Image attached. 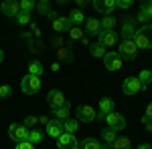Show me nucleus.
<instances>
[{
    "instance_id": "nucleus-1",
    "label": "nucleus",
    "mask_w": 152,
    "mask_h": 149,
    "mask_svg": "<svg viewBox=\"0 0 152 149\" xmlns=\"http://www.w3.org/2000/svg\"><path fill=\"white\" fill-rule=\"evenodd\" d=\"M134 42L138 46V50H148L152 48V24H144L140 26L138 30H136V35H134Z\"/></svg>"
},
{
    "instance_id": "nucleus-2",
    "label": "nucleus",
    "mask_w": 152,
    "mask_h": 149,
    "mask_svg": "<svg viewBox=\"0 0 152 149\" xmlns=\"http://www.w3.org/2000/svg\"><path fill=\"white\" fill-rule=\"evenodd\" d=\"M20 89H23L24 95H35V93L41 89V77H33V75H26V77L20 81Z\"/></svg>"
},
{
    "instance_id": "nucleus-3",
    "label": "nucleus",
    "mask_w": 152,
    "mask_h": 149,
    "mask_svg": "<svg viewBox=\"0 0 152 149\" xmlns=\"http://www.w3.org/2000/svg\"><path fill=\"white\" fill-rule=\"evenodd\" d=\"M104 65L107 71H120L124 67V60H122V55L120 53H114V50H110V53H105L104 57Z\"/></svg>"
},
{
    "instance_id": "nucleus-4",
    "label": "nucleus",
    "mask_w": 152,
    "mask_h": 149,
    "mask_svg": "<svg viewBox=\"0 0 152 149\" xmlns=\"http://www.w3.org/2000/svg\"><path fill=\"white\" fill-rule=\"evenodd\" d=\"M28 129L24 125H18V123H12L10 127H8V135H10L12 141H16V143H23V141H26L28 139Z\"/></svg>"
},
{
    "instance_id": "nucleus-5",
    "label": "nucleus",
    "mask_w": 152,
    "mask_h": 149,
    "mask_svg": "<svg viewBox=\"0 0 152 149\" xmlns=\"http://www.w3.org/2000/svg\"><path fill=\"white\" fill-rule=\"evenodd\" d=\"M75 115H77V121H81V123H91V121L97 119L95 109H94V107H89V105H79L77 111H75Z\"/></svg>"
},
{
    "instance_id": "nucleus-6",
    "label": "nucleus",
    "mask_w": 152,
    "mask_h": 149,
    "mask_svg": "<svg viewBox=\"0 0 152 149\" xmlns=\"http://www.w3.org/2000/svg\"><path fill=\"white\" fill-rule=\"evenodd\" d=\"M47 103H49V107L55 111V109H59V107H63V105L67 103V99H65V95L59 91V89H51V91L47 93Z\"/></svg>"
},
{
    "instance_id": "nucleus-7",
    "label": "nucleus",
    "mask_w": 152,
    "mask_h": 149,
    "mask_svg": "<svg viewBox=\"0 0 152 149\" xmlns=\"http://www.w3.org/2000/svg\"><path fill=\"white\" fill-rule=\"evenodd\" d=\"M118 42V32L116 30H102L97 36V45H102L104 48H112Z\"/></svg>"
},
{
    "instance_id": "nucleus-8",
    "label": "nucleus",
    "mask_w": 152,
    "mask_h": 149,
    "mask_svg": "<svg viewBox=\"0 0 152 149\" xmlns=\"http://www.w3.org/2000/svg\"><path fill=\"white\" fill-rule=\"evenodd\" d=\"M105 123H107V127L110 129H114V131H122V129H126V119H124V115L120 113H110L105 115Z\"/></svg>"
},
{
    "instance_id": "nucleus-9",
    "label": "nucleus",
    "mask_w": 152,
    "mask_h": 149,
    "mask_svg": "<svg viewBox=\"0 0 152 149\" xmlns=\"http://www.w3.org/2000/svg\"><path fill=\"white\" fill-rule=\"evenodd\" d=\"M140 89L142 85L138 81V77H126L124 83H122V93L124 95H136V93H140Z\"/></svg>"
},
{
    "instance_id": "nucleus-10",
    "label": "nucleus",
    "mask_w": 152,
    "mask_h": 149,
    "mask_svg": "<svg viewBox=\"0 0 152 149\" xmlns=\"http://www.w3.org/2000/svg\"><path fill=\"white\" fill-rule=\"evenodd\" d=\"M120 55H122V58H136V55H138V46H136V42H134V38H130V40H122V45H120Z\"/></svg>"
},
{
    "instance_id": "nucleus-11",
    "label": "nucleus",
    "mask_w": 152,
    "mask_h": 149,
    "mask_svg": "<svg viewBox=\"0 0 152 149\" xmlns=\"http://www.w3.org/2000/svg\"><path fill=\"white\" fill-rule=\"evenodd\" d=\"M57 147L59 149H77L79 147V141L75 139V135L71 133H63L57 137Z\"/></svg>"
},
{
    "instance_id": "nucleus-12",
    "label": "nucleus",
    "mask_w": 152,
    "mask_h": 149,
    "mask_svg": "<svg viewBox=\"0 0 152 149\" xmlns=\"http://www.w3.org/2000/svg\"><path fill=\"white\" fill-rule=\"evenodd\" d=\"M91 6H94L97 12H102L104 16H107V14H114V10L118 8V6H116V0H95Z\"/></svg>"
},
{
    "instance_id": "nucleus-13",
    "label": "nucleus",
    "mask_w": 152,
    "mask_h": 149,
    "mask_svg": "<svg viewBox=\"0 0 152 149\" xmlns=\"http://www.w3.org/2000/svg\"><path fill=\"white\" fill-rule=\"evenodd\" d=\"M136 18H126L124 24H122V36H124V40H130V38H134L136 35Z\"/></svg>"
},
{
    "instance_id": "nucleus-14",
    "label": "nucleus",
    "mask_w": 152,
    "mask_h": 149,
    "mask_svg": "<svg viewBox=\"0 0 152 149\" xmlns=\"http://www.w3.org/2000/svg\"><path fill=\"white\" fill-rule=\"evenodd\" d=\"M45 129H47V135H49V137H55V139H57L59 135H63V133H65L63 123H61V121H57V119H51Z\"/></svg>"
},
{
    "instance_id": "nucleus-15",
    "label": "nucleus",
    "mask_w": 152,
    "mask_h": 149,
    "mask_svg": "<svg viewBox=\"0 0 152 149\" xmlns=\"http://www.w3.org/2000/svg\"><path fill=\"white\" fill-rule=\"evenodd\" d=\"M85 35L89 36H99L102 32V24H99V18H85Z\"/></svg>"
},
{
    "instance_id": "nucleus-16",
    "label": "nucleus",
    "mask_w": 152,
    "mask_h": 149,
    "mask_svg": "<svg viewBox=\"0 0 152 149\" xmlns=\"http://www.w3.org/2000/svg\"><path fill=\"white\" fill-rule=\"evenodd\" d=\"M0 10L4 12L6 16H14V18H16V14L20 12V4H18L16 0H6V2H2Z\"/></svg>"
},
{
    "instance_id": "nucleus-17",
    "label": "nucleus",
    "mask_w": 152,
    "mask_h": 149,
    "mask_svg": "<svg viewBox=\"0 0 152 149\" xmlns=\"http://www.w3.org/2000/svg\"><path fill=\"white\" fill-rule=\"evenodd\" d=\"M114 113V101L112 99H107L104 97L102 101H99V113H97V119H105V115Z\"/></svg>"
},
{
    "instance_id": "nucleus-18",
    "label": "nucleus",
    "mask_w": 152,
    "mask_h": 149,
    "mask_svg": "<svg viewBox=\"0 0 152 149\" xmlns=\"http://www.w3.org/2000/svg\"><path fill=\"white\" fill-rule=\"evenodd\" d=\"M73 24L69 22V18L67 16H57L55 20H53V30L55 32H63V30H69Z\"/></svg>"
},
{
    "instance_id": "nucleus-19",
    "label": "nucleus",
    "mask_w": 152,
    "mask_h": 149,
    "mask_svg": "<svg viewBox=\"0 0 152 149\" xmlns=\"http://www.w3.org/2000/svg\"><path fill=\"white\" fill-rule=\"evenodd\" d=\"M69 101H67V103L63 105V107H59V109H55V111H53V115H55V119H57V121H61V123H65V121H67V119H69Z\"/></svg>"
},
{
    "instance_id": "nucleus-20",
    "label": "nucleus",
    "mask_w": 152,
    "mask_h": 149,
    "mask_svg": "<svg viewBox=\"0 0 152 149\" xmlns=\"http://www.w3.org/2000/svg\"><path fill=\"white\" fill-rule=\"evenodd\" d=\"M69 22L73 24V26H81V22H85V14H83L79 8H75V10H71L69 12Z\"/></svg>"
},
{
    "instance_id": "nucleus-21",
    "label": "nucleus",
    "mask_w": 152,
    "mask_h": 149,
    "mask_svg": "<svg viewBox=\"0 0 152 149\" xmlns=\"http://www.w3.org/2000/svg\"><path fill=\"white\" fill-rule=\"evenodd\" d=\"M37 8H39V12H41V14H45V16L53 18V20L57 18V14H55V12L51 10V6H49V2H47V0H41V2L37 4Z\"/></svg>"
},
{
    "instance_id": "nucleus-22",
    "label": "nucleus",
    "mask_w": 152,
    "mask_h": 149,
    "mask_svg": "<svg viewBox=\"0 0 152 149\" xmlns=\"http://www.w3.org/2000/svg\"><path fill=\"white\" fill-rule=\"evenodd\" d=\"M102 30H114V26H116V16L114 14H107V16H102Z\"/></svg>"
},
{
    "instance_id": "nucleus-23",
    "label": "nucleus",
    "mask_w": 152,
    "mask_h": 149,
    "mask_svg": "<svg viewBox=\"0 0 152 149\" xmlns=\"http://www.w3.org/2000/svg\"><path fill=\"white\" fill-rule=\"evenodd\" d=\"M102 139H104V143H107V145H114L118 139V131H114V129H104L102 131Z\"/></svg>"
},
{
    "instance_id": "nucleus-24",
    "label": "nucleus",
    "mask_w": 152,
    "mask_h": 149,
    "mask_svg": "<svg viewBox=\"0 0 152 149\" xmlns=\"http://www.w3.org/2000/svg\"><path fill=\"white\" fill-rule=\"evenodd\" d=\"M77 149H102V143H97V139H94V137H87L79 143Z\"/></svg>"
},
{
    "instance_id": "nucleus-25",
    "label": "nucleus",
    "mask_w": 152,
    "mask_h": 149,
    "mask_svg": "<svg viewBox=\"0 0 152 149\" xmlns=\"http://www.w3.org/2000/svg\"><path fill=\"white\" fill-rule=\"evenodd\" d=\"M43 65L39 63V60H31L28 63V75H33V77H41L43 75Z\"/></svg>"
},
{
    "instance_id": "nucleus-26",
    "label": "nucleus",
    "mask_w": 152,
    "mask_h": 149,
    "mask_svg": "<svg viewBox=\"0 0 152 149\" xmlns=\"http://www.w3.org/2000/svg\"><path fill=\"white\" fill-rule=\"evenodd\" d=\"M57 57L61 58V60H65V63H71V60H73L71 46H63V48H59V50H57Z\"/></svg>"
},
{
    "instance_id": "nucleus-27",
    "label": "nucleus",
    "mask_w": 152,
    "mask_h": 149,
    "mask_svg": "<svg viewBox=\"0 0 152 149\" xmlns=\"http://www.w3.org/2000/svg\"><path fill=\"white\" fill-rule=\"evenodd\" d=\"M83 36H85V30H83L81 26H71L69 28V38L71 40H81Z\"/></svg>"
},
{
    "instance_id": "nucleus-28",
    "label": "nucleus",
    "mask_w": 152,
    "mask_h": 149,
    "mask_svg": "<svg viewBox=\"0 0 152 149\" xmlns=\"http://www.w3.org/2000/svg\"><path fill=\"white\" fill-rule=\"evenodd\" d=\"M112 147H114V149H134V147H132V141H130L128 137H118L116 143H114Z\"/></svg>"
},
{
    "instance_id": "nucleus-29",
    "label": "nucleus",
    "mask_w": 152,
    "mask_h": 149,
    "mask_svg": "<svg viewBox=\"0 0 152 149\" xmlns=\"http://www.w3.org/2000/svg\"><path fill=\"white\" fill-rule=\"evenodd\" d=\"M89 55L95 58H104L105 57V50L102 45H89Z\"/></svg>"
},
{
    "instance_id": "nucleus-30",
    "label": "nucleus",
    "mask_w": 152,
    "mask_h": 149,
    "mask_svg": "<svg viewBox=\"0 0 152 149\" xmlns=\"http://www.w3.org/2000/svg\"><path fill=\"white\" fill-rule=\"evenodd\" d=\"M63 127H65V133H71V135H73V133L77 131V127H79V121H77V119H67V121L63 123Z\"/></svg>"
},
{
    "instance_id": "nucleus-31",
    "label": "nucleus",
    "mask_w": 152,
    "mask_h": 149,
    "mask_svg": "<svg viewBox=\"0 0 152 149\" xmlns=\"http://www.w3.org/2000/svg\"><path fill=\"white\" fill-rule=\"evenodd\" d=\"M138 81H140V85H142V87H146L148 83H152V73H150L148 69L140 71V75H138Z\"/></svg>"
},
{
    "instance_id": "nucleus-32",
    "label": "nucleus",
    "mask_w": 152,
    "mask_h": 149,
    "mask_svg": "<svg viewBox=\"0 0 152 149\" xmlns=\"http://www.w3.org/2000/svg\"><path fill=\"white\" fill-rule=\"evenodd\" d=\"M43 48H45V42L43 40H33V38L28 40V50L31 53H41Z\"/></svg>"
},
{
    "instance_id": "nucleus-33",
    "label": "nucleus",
    "mask_w": 152,
    "mask_h": 149,
    "mask_svg": "<svg viewBox=\"0 0 152 149\" xmlns=\"http://www.w3.org/2000/svg\"><path fill=\"white\" fill-rule=\"evenodd\" d=\"M37 123H39V117H35V115H26L23 125L26 127L28 131H31V129H35V127H37Z\"/></svg>"
},
{
    "instance_id": "nucleus-34",
    "label": "nucleus",
    "mask_w": 152,
    "mask_h": 149,
    "mask_svg": "<svg viewBox=\"0 0 152 149\" xmlns=\"http://www.w3.org/2000/svg\"><path fill=\"white\" fill-rule=\"evenodd\" d=\"M31 22V12H18L16 14V24H20V26H24V24H28Z\"/></svg>"
},
{
    "instance_id": "nucleus-35",
    "label": "nucleus",
    "mask_w": 152,
    "mask_h": 149,
    "mask_svg": "<svg viewBox=\"0 0 152 149\" xmlns=\"http://www.w3.org/2000/svg\"><path fill=\"white\" fill-rule=\"evenodd\" d=\"M43 137H45V135H43L41 131H37V129H33V131L28 133V139H26V141H31V143L35 145V143H41V141H43Z\"/></svg>"
},
{
    "instance_id": "nucleus-36",
    "label": "nucleus",
    "mask_w": 152,
    "mask_h": 149,
    "mask_svg": "<svg viewBox=\"0 0 152 149\" xmlns=\"http://www.w3.org/2000/svg\"><path fill=\"white\" fill-rule=\"evenodd\" d=\"M18 4H20V10H23V12H31L37 6L33 0H23V2H18Z\"/></svg>"
},
{
    "instance_id": "nucleus-37",
    "label": "nucleus",
    "mask_w": 152,
    "mask_h": 149,
    "mask_svg": "<svg viewBox=\"0 0 152 149\" xmlns=\"http://www.w3.org/2000/svg\"><path fill=\"white\" fill-rule=\"evenodd\" d=\"M132 4H134V0H116V6H118V8H122V10L132 8Z\"/></svg>"
},
{
    "instance_id": "nucleus-38",
    "label": "nucleus",
    "mask_w": 152,
    "mask_h": 149,
    "mask_svg": "<svg viewBox=\"0 0 152 149\" xmlns=\"http://www.w3.org/2000/svg\"><path fill=\"white\" fill-rule=\"evenodd\" d=\"M150 16H148V12H146V8L144 6H140V12H138V16H136V22H146Z\"/></svg>"
},
{
    "instance_id": "nucleus-39",
    "label": "nucleus",
    "mask_w": 152,
    "mask_h": 149,
    "mask_svg": "<svg viewBox=\"0 0 152 149\" xmlns=\"http://www.w3.org/2000/svg\"><path fill=\"white\" fill-rule=\"evenodd\" d=\"M12 95V89L8 85H0V99H6V97H10Z\"/></svg>"
},
{
    "instance_id": "nucleus-40",
    "label": "nucleus",
    "mask_w": 152,
    "mask_h": 149,
    "mask_svg": "<svg viewBox=\"0 0 152 149\" xmlns=\"http://www.w3.org/2000/svg\"><path fill=\"white\" fill-rule=\"evenodd\" d=\"M51 45H53V46H57V50H59V48H63V46H67V45H65V40H63L61 36H55Z\"/></svg>"
},
{
    "instance_id": "nucleus-41",
    "label": "nucleus",
    "mask_w": 152,
    "mask_h": 149,
    "mask_svg": "<svg viewBox=\"0 0 152 149\" xmlns=\"http://www.w3.org/2000/svg\"><path fill=\"white\" fill-rule=\"evenodd\" d=\"M16 149H35V145L31 143V141H23V143H18Z\"/></svg>"
},
{
    "instance_id": "nucleus-42",
    "label": "nucleus",
    "mask_w": 152,
    "mask_h": 149,
    "mask_svg": "<svg viewBox=\"0 0 152 149\" xmlns=\"http://www.w3.org/2000/svg\"><path fill=\"white\" fill-rule=\"evenodd\" d=\"M142 119H148V121H152V103L146 107V115H144Z\"/></svg>"
},
{
    "instance_id": "nucleus-43",
    "label": "nucleus",
    "mask_w": 152,
    "mask_h": 149,
    "mask_svg": "<svg viewBox=\"0 0 152 149\" xmlns=\"http://www.w3.org/2000/svg\"><path fill=\"white\" fill-rule=\"evenodd\" d=\"M144 8H146V12H148V16L152 18V2H146V4H142Z\"/></svg>"
},
{
    "instance_id": "nucleus-44",
    "label": "nucleus",
    "mask_w": 152,
    "mask_h": 149,
    "mask_svg": "<svg viewBox=\"0 0 152 149\" xmlns=\"http://www.w3.org/2000/svg\"><path fill=\"white\" fill-rule=\"evenodd\" d=\"M49 121H51V119H49L47 115H43V117H39V123H41V125H45V127H47V123H49Z\"/></svg>"
},
{
    "instance_id": "nucleus-45",
    "label": "nucleus",
    "mask_w": 152,
    "mask_h": 149,
    "mask_svg": "<svg viewBox=\"0 0 152 149\" xmlns=\"http://www.w3.org/2000/svg\"><path fill=\"white\" fill-rule=\"evenodd\" d=\"M142 123L146 125V131H150V133H152V121H148V119H142Z\"/></svg>"
},
{
    "instance_id": "nucleus-46",
    "label": "nucleus",
    "mask_w": 152,
    "mask_h": 149,
    "mask_svg": "<svg viewBox=\"0 0 152 149\" xmlns=\"http://www.w3.org/2000/svg\"><path fill=\"white\" fill-rule=\"evenodd\" d=\"M59 69H61V65H59L57 60H55V63H53V65H51V71H53V73H57Z\"/></svg>"
},
{
    "instance_id": "nucleus-47",
    "label": "nucleus",
    "mask_w": 152,
    "mask_h": 149,
    "mask_svg": "<svg viewBox=\"0 0 152 149\" xmlns=\"http://www.w3.org/2000/svg\"><path fill=\"white\" fill-rule=\"evenodd\" d=\"M138 149H152L150 143H142V145H138Z\"/></svg>"
},
{
    "instance_id": "nucleus-48",
    "label": "nucleus",
    "mask_w": 152,
    "mask_h": 149,
    "mask_svg": "<svg viewBox=\"0 0 152 149\" xmlns=\"http://www.w3.org/2000/svg\"><path fill=\"white\" fill-rule=\"evenodd\" d=\"M81 45L83 46H89V38H87V36H83V38H81Z\"/></svg>"
},
{
    "instance_id": "nucleus-49",
    "label": "nucleus",
    "mask_w": 152,
    "mask_h": 149,
    "mask_svg": "<svg viewBox=\"0 0 152 149\" xmlns=\"http://www.w3.org/2000/svg\"><path fill=\"white\" fill-rule=\"evenodd\" d=\"M85 4H87V2H85V0H77V6H79V8H83V6H85Z\"/></svg>"
},
{
    "instance_id": "nucleus-50",
    "label": "nucleus",
    "mask_w": 152,
    "mask_h": 149,
    "mask_svg": "<svg viewBox=\"0 0 152 149\" xmlns=\"http://www.w3.org/2000/svg\"><path fill=\"white\" fill-rule=\"evenodd\" d=\"M102 149H114L112 145H107V143H102Z\"/></svg>"
},
{
    "instance_id": "nucleus-51",
    "label": "nucleus",
    "mask_w": 152,
    "mask_h": 149,
    "mask_svg": "<svg viewBox=\"0 0 152 149\" xmlns=\"http://www.w3.org/2000/svg\"><path fill=\"white\" fill-rule=\"evenodd\" d=\"M2 60H4V50L0 48V63H2Z\"/></svg>"
}]
</instances>
